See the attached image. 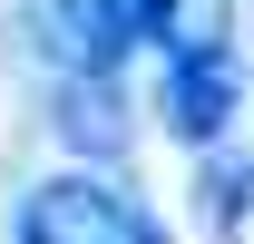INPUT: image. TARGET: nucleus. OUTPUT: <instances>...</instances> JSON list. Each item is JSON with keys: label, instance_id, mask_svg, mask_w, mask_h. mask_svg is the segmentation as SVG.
Here are the masks:
<instances>
[{"label": "nucleus", "instance_id": "obj_1", "mask_svg": "<svg viewBox=\"0 0 254 244\" xmlns=\"http://www.w3.org/2000/svg\"><path fill=\"white\" fill-rule=\"evenodd\" d=\"M20 244H176L108 166H59L20 195Z\"/></svg>", "mask_w": 254, "mask_h": 244}, {"label": "nucleus", "instance_id": "obj_2", "mask_svg": "<svg viewBox=\"0 0 254 244\" xmlns=\"http://www.w3.org/2000/svg\"><path fill=\"white\" fill-rule=\"evenodd\" d=\"M30 39L59 78H118L147 49V0H30Z\"/></svg>", "mask_w": 254, "mask_h": 244}, {"label": "nucleus", "instance_id": "obj_3", "mask_svg": "<svg viewBox=\"0 0 254 244\" xmlns=\"http://www.w3.org/2000/svg\"><path fill=\"white\" fill-rule=\"evenodd\" d=\"M235 108H245L235 49H176V59H157V118H166L176 147H225Z\"/></svg>", "mask_w": 254, "mask_h": 244}, {"label": "nucleus", "instance_id": "obj_4", "mask_svg": "<svg viewBox=\"0 0 254 244\" xmlns=\"http://www.w3.org/2000/svg\"><path fill=\"white\" fill-rule=\"evenodd\" d=\"M59 137L88 166H118L127 156V98H118V78H59Z\"/></svg>", "mask_w": 254, "mask_h": 244}, {"label": "nucleus", "instance_id": "obj_5", "mask_svg": "<svg viewBox=\"0 0 254 244\" xmlns=\"http://www.w3.org/2000/svg\"><path fill=\"white\" fill-rule=\"evenodd\" d=\"M195 215L215 244H254V147H205L195 166Z\"/></svg>", "mask_w": 254, "mask_h": 244}]
</instances>
